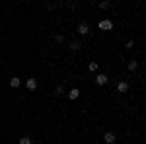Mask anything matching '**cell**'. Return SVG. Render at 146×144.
Returning <instances> with one entry per match:
<instances>
[{
    "label": "cell",
    "mask_w": 146,
    "mask_h": 144,
    "mask_svg": "<svg viewBox=\"0 0 146 144\" xmlns=\"http://www.w3.org/2000/svg\"><path fill=\"white\" fill-rule=\"evenodd\" d=\"M115 138H117V136H115V133H105V134H103L105 144H113V142H115Z\"/></svg>",
    "instance_id": "3957f363"
},
{
    "label": "cell",
    "mask_w": 146,
    "mask_h": 144,
    "mask_svg": "<svg viewBox=\"0 0 146 144\" xmlns=\"http://www.w3.org/2000/svg\"><path fill=\"white\" fill-rule=\"evenodd\" d=\"M55 41H56V43H64V35H56Z\"/></svg>",
    "instance_id": "5bb4252c"
},
{
    "label": "cell",
    "mask_w": 146,
    "mask_h": 144,
    "mask_svg": "<svg viewBox=\"0 0 146 144\" xmlns=\"http://www.w3.org/2000/svg\"><path fill=\"white\" fill-rule=\"evenodd\" d=\"M78 33L80 35H88V33H90V25H86V23H78Z\"/></svg>",
    "instance_id": "277c9868"
},
{
    "label": "cell",
    "mask_w": 146,
    "mask_h": 144,
    "mask_svg": "<svg viewBox=\"0 0 146 144\" xmlns=\"http://www.w3.org/2000/svg\"><path fill=\"white\" fill-rule=\"evenodd\" d=\"M20 84H22V82H20V78H10V86L12 88H20Z\"/></svg>",
    "instance_id": "9c48e42d"
},
{
    "label": "cell",
    "mask_w": 146,
    "mask_h": 144,
    "mask_svg": "<svg viewBox=\"0 0 146 144\" xmlns=\"http://www.w3.org/2000/svg\"><path fill=\"white\" fill-rule=\"evenodd\" d=\"M100 8H101V10H107V8H109V2H107V0H101Z\"/></svg>",
    "instance_id": "7c38bea8"
},
{
    "label": "cell",
    "mask_w": 146,
    "mask_h": 144,
    "mask_svg": "<svg viewBox=\"0 0 146 144\" xmlns=\"http://www.w3.org/2000/svg\"><path fill=\"white\" fill-rule=\"evenodd\" d=\"M107 82H109V78L105 76V74H98V76H96V84H98V86H105Z\"/></svg>",
    "instance_id": "7a4b0ae2"
},
{
    "label": "cell",
    "mask_w": 146,
    "mask_h": 144,
    "mask_svg": "<svg viewBox=\"0 0 146 144\" xmlns=\"http://www.w3.org/2000/svg\"><path fill=\"white\" fill-rule=\"evenodd\" d=\"M25 86H27L29 92H33V90H37V80H35V78H29V80L25 82Z\"/></svg>",
    "instance_id": "5b68a950"
},
{
    "label": "cell",
    "mask_w": 146,
    "mask_h": 144,
    "mask_svg": "<svg viewBox=\"0 0 146 144\" xmlns=\"http://www.w3.org/2000/svg\"><path fill=\"white\" fill-rule=\"evenodd\" d=\"M56 96H60V94H64V86H56Z\"/></svg>",
    "instance_id": "4fadbf2b"
},
{
    "label": "cell",
    "mask_w": 146,
    "mask_h": 144,
    "mask_svg": "<svg viewBox=\"0 0 146 144\" xmlns=\"http://www.w3.org/2000/svg\"><path fill=\"white\" fill-rule=\"evenodd\" d=\"M68 47H70L72 51H78L80 47H82V43H80V41H70V43H68Z\"/></svg>",
    "instance_id": "ba28073f"
},
{
    "label": "cell",
    "mask_w": 146,
    "mask_h": 144,
    "mask_svg": "<svg viewBox=\"0 0 146 144\" xmlns=\"http://www.w3.org/2000/svg\"><path fill=\"white\" fill-rule=\"evenodd\" d=\"M78 96H80V90L78 88H72L70 92H68V98H70V100H76Z\"/></svg>",
    "instance_id": "52a82bcc"
},
{
    "label": "cell",
    "mask_w": 146,
    "mask_h": 144,
    "mask_svg": "<svg viewBox=\"0 0 146 144\" xmlns=\"http://www.w3.org/2000/svg\"><path fill=\"white\" fill-rule=\"evenodd\" d=\"M20 144H31V138L29 136H22L20 138Z\"/></svg>",
    "instance_id": "8fae6325"
},
{
    "label": "cell",
    "mask_w": 146,
    "mask_h": 144,
    "mask_svg": "<svg viewBox=\"0 0 146 144\" xmlns=\"http://www.w3.org/2000/svg\"><path fill=\"white\" fill-rule=\"evenodd\" d=\"M100 29H103V31H111L113 29V22L111 20H101L100 22Z\"/></svg>",
    "instance_id": "6da1fadb"
},
{
    "label": "cell",
    "mask_w": 146,
    "mask_h": 144,
    "mask_svg": "<svg viewBox=\"0 0 146 144\" xmlns=\"http://www.w3.org/2000/svg\"><path fill=\"white\" fill-rule=\"evenodd\" d=\"M90 70H92V72H94V70H98V64H96V62H90Z\"/></svg>",
    "instance_id": "9a60e30c"
},
{
    "label": "cell",
    "mask_w": 146,
    "mask_h": 144,
    "mask_svg": "<svg viewBox=\"0 0 146 144\" xmlns=\"http://www.w3.org/2000/svg\"><path fill=\"white\" fill-rule=\"evenodd\" d=\"M136 68H138V62L136 60H131L129 62V70H136Z\"/></svg>",
    "instance_id": "30bf717a"
},
{
    "label": "cell",
    "mask_w": 146,
    "mask_h": 144,
    "mask_svg": "<svg viewBox=\"0 0 146 144\" xmlns=\"http://www.w3.org/2000/svg\"><path fill=\"white\" fill-rule=\"evenodd\" d=\"M127 90H129V84H127V82H119V84H117V92H119V94H125Z\"/></svg>",
    "instance_id": "8992f818"
}]
</instances>
